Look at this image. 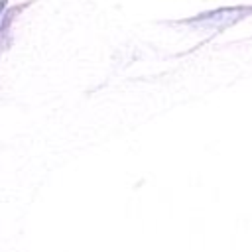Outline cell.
Instances as JSON below:
<instances>
[{
    "instance_id": "obj_1",
    "label": "cell",
    "mask_w": 252,
    "mask_h": 252,
    "mask_svg": "<svg viewBox=\"0 0 252 252\" xmlns=\"http://www.w3.org/2000/svg\"><path fill=\"white\" fill-rule=\"evenodd\" d=\"M4 4H6V2L2 0V2H0V12H2V8H4Z\"/></svg>"
}]
</instances>
